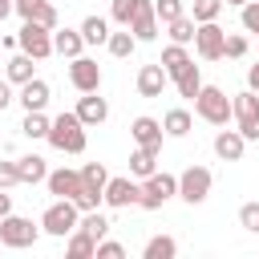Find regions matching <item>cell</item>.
Wrapping results in <instances>:
<instances>
[{
    "label": "cell",
    "instance_id": "obj_1",
    "mask_svg": "<svg viewBox=\"0 0 259 259\" xmlns=\"http://www.w3.org/2000/svg\"><path fill=\"white\" fill-rule=\"evenodd\" d=\"M89 125L77 117V109H69V113H57L53 117V125H49V146L53 150H61V154H85V146H89V134H85Z\"/></svg>",
    "mask_w": 259,
    "mask_h": 259
},
{
    "label": "cell",
    "instance_id": "obj_2",
    "mask_svg": "<svg viewBox=\"0 0 259 259\" xmlns=\"http://www.w3.org/2000/svg\"><path fill=\"white\" fill-rule=\"evenodd\" d=\"M77 227H81V206H77L73 198H57V202H49L45 214H40V231L53 235V239L73 235Z\"/></svg>",
    "mask_w": 259,
    "mask_h": 259
},
{
    "label": "cell",
    "instance_id": "obj_3",
    "mask_svg": "<svg viewBox=\"0 0 259 259\" xmlns=\"http://www.w3.org/2000/svg\"><path fill=\"white\" fill-rule=\"evenodd\" d=\"M194 113H198L206 125H227V121L235 117V105H231V97H227L219 85H202L198 97H194Z\"/></svg>",
    "mask_w": 259,
    "mask_h": 259
},
{
    "label": "cell",
    "instance_id": "obj_4",
    "mask_svg": "<svg viewBox=\"0 0 259 259\" xmlns=\"http://www.w3.org/2000/svg\"><path fill=\"white\" fill-rule=\"evenodd\" d=\"M40 239V227L24 214H4L0 219V247H12V251H24V247H36Z\"/></svg>",
    "mask_w": 259,
    "mask_h": 259
},
{
    "label": "cell",
    "instance_id": "obj_5",
    "mask_svg": "<svg viewBox=\"0 0 259 259\" xmlns=\"http://www.w3.org/2000/svg\"><path fill=\"white\" fill-rule=\"evenodd\" d=\"M174 194H178V178L166 174V170H154L150 178H142V198H138V206H142V210H162V202H170Z\"/></svg>",
    "mask_w": 259,
    "mask_h": 259
},
{
    "label": "cell",
    "instance_id": "obj_6",
    "mask_svg": "<svg viewBox=\"0 0 259 259\" xmlns=\"http://www.w3.org/2000/svg\"><path fill=\"white\" fill-rule=\"evenodd\" d=\"M210 186H214V174H210L206 166H186V170L178 174V198H182V202H190V206L206 202Z\"/></svg>",
    "mask_w": 259,
    "mask_h": 259
},
{
    "label": "cell",
    "instance_id": "obj_7",
    "mask_svg": "<svg viewBox=\"0 0 259 259\" xmlns=\"http://www.w3.org/2000/svg\"><path fill=\"white\" fill-rule=\"evenodd\" d=\"M16 45H20V53L45 61V57H53V28H45L36 20H24L20 32H16Z\"/></svg>",
    "mask_w": 259,
    "mask_h": 259
},
{
    "label": "cell",
    "instance_id": "obj_8",
    "mask_svg": "<svg viewBox=\"0 0 259 259\" xmlns=\"http://www.w3.org/2000/svg\"><path fill=\"white\" fill-rule=\"evenodd\" d=\"M235 121H239V134L247 138V142H259V93L255 89H243V93H235Z\"/></svg>",
    "mask_w": 259,
    "mask_h": 259
},
{
    "label": "cell",
    "instance_id": "obj_9",
    "mask_svg": "<svg viewBox=\"0 0 259 259\" xmlns=\"http://www.w3.org/2000/svg\"><path fill=\"white\" fill-rule=\"evenodd\" d=\"M223 49H227V32L219 28V20L198 24V32H194V53H198L202 61H223Z\"/></svg>",
    "mask_w": 259,
    "mask_h": 259
},
{
    "label": "cell",
    "instance_id": "obj_10",
    "mask_svg": "<svg viewBox=\"0 0 259 259\" xmlns=\"http://www.w3.org/2000/svg\"><path fill=\"white\" fill-rule=\"evenodd\" d=\"M69 81L77 93H97L101 89V65L93 57H73L69 61Z\"/></svg>",
    "mask_w": 259,
    "mask_h": 259
},
{
    "label": "cell",
    "instance_id": "obj_11",
    "mask_svg": "<svg viewBox=\"0 0 259 259\" xmlns=\"http://www.w3.org/2000/svg\"><path fill=\"white\" fill-rule=\"evenodd\" d=\"M138 198H142V186L134 178H109L105 182V206L125 210V206H138Z\"/></svg>",
    "mask_w": 259,
    "mask_h": 259
},
{
    "label": "cell",
    "instance_id": "obj_12",
    "mask_svg": "<svg viewBox=\"0 0 259 259\" xmlns=\"http://www.w3.org/2000/svg\"><path fill=\"white\" fill-rule=\"evenodd\" d=\"M130 138L138 142V146H150V150H158L162 154V138H166V130H162V121L158 117H134L130 121Z\"/></svg>",
    "mask_w": 259,
    "mask_h": 259
},
{
    "label": "cell",
    "instance_id": "obj_13",
    "mask_svg": "<svg viewBox=\"0 0 259 259\" xmlns=\"http://www.w3.org/2000/svg\"><path fill=\"white\" fill-rule=\"evenodd\" d=\"M49 194H57V198H77L81 194V170H69V166H61V170H49Z\"/></svg>",
    "mask_w": 259,
    "mask_h": 259
},
{
    "label": "cell",
    "instance_id": "obj_14",
    "mask_svg": "<svg viewBox=\"0 0 259 259\" xmlns=\"http://www.w3.org/2000/svg\"><path fill=\"white\" fill-rule=\"evenodd\" d=\"M158 12H154V0H142L138 4V16L130 20V32L138 36V45H146V40H158Z\"/></svg>",
    "mask_w": 259,
    "mask_h": 259
},
{
    "label": "cell",
    "instance_id": "obj_15",
    "mask_svg": "<svg viewBox=\"0 0 259 259\" xmlns=\"http://www.w3.org/2000/svg\"><path fill=\"white\" fill-rule=\"evenodd\" d=\"M170 85V73L162 69V61H154V65H142L138 69V93L142 97H162V89Z\"/></svg>",
    "mask_w": 259,
    "mask_h": 259
},
{
    "label": "cell",
    "instance_id": "obj_16",
    "mask_svg": "<svg viewBox=\"0 0 259 259\" xmlns=\"http://www.w3.org/2000/svg\"><path fill=\"white\" fill-rule=\"evenodd\" d=\"M16 16L20 20H36L45 28H57V8L53 0H16Z\"/></svg>",
    "mask_w": 259,
    "mask_h": 259
},
{
    "label": "cell",
    "instance_id": "obj_17",
    "mask_svg": "<svg viewBox=\"0 0 259 259\" xmlns=\"http://www.w3.org/2000/svg\"><path fill=\"white\" fill-rule=\"evenodd\" d=\"M243 150H247V138L239 130H219L214 134V154L223 162H243Z\"/></svg>",
    "mask_w": 259,
    "mask_h": 259
},
{
    "label": "cell",
    "instance_id": "obj_18",
    "mask_svg": "<svg viewBox=\"0 0 259 259\" xmlns=\"http://www.w3.org/2000/svg\"><path fill=\"white\" fill-rule=\"evenodd\" d=\"M49 97H53V89H49V81H40V77H32V81H24V85H20V105H24V113L45 109V105H49Z\"/></svg>",
    "mask_w": 259,
    "mask_h": 259
},
{
    "label": "cell",
    "instance_id": "obj_19",
    "mask_svg": "<svg viewBox=\"0 0 259 259\" xmlns=\"http://www.w3.org/2000/svg\"><path fill=\"white\" fill-rule=\"evenodd\" d=\"M77 117H81L85 125H101V121L109 117V101L97 97V93H81V97H77Z\"/></svg>",
    "mask_w": 259,
    "mask_h": 259
},
{
    "label": "cell",
    "instance_id": "obj_20",
    "mask_svg": "<svg viewBox=\"0 0 259 259\" xmlns=\"http://www.w3.org/2000/svg\"><path fill=\"white\" fill-rule=\"evenodd\" d=\"M81 49H85V36H81V28H53V53H61V57H81Z\"/></svg>",
    "mask_w": 259,
    "mask_h": 259
},
{
    "label": "cell",
    "instance_id": "obj_21",
    "mask_svg": "<svg viewBox=\"0 0 259 259\" xmlns=\"http://www.w3.org/2000/svg\"><path fill=\"white\" fill-rule=\"evenodd\" d=\"M16 170H20V182H32V186L49 178V166H45L40 154H20L16 158Z\"/></svg>",
    "mask_w": 259,
    "mask_h": 259
},
{
    "label": "cell",
    "instance_id": "obj_22",
    "mask_svg": "<svg viewBox=\"0 0 259 259\" xmlns=\"http://www.w3.org/2000/svg\"><path fill=\"white\" fill-rule=\"evenodd\" d=\"M190 61H194V57L186 53V45H174V40H170V45L162 49V69L170 73V81H174V77H178V73H182Z\"/></svg>",
    "mask_w": 259,
    "mask_h": 259
},
{
    "label": "cell",
    "instance_id": "obj_23",
    "mask_svg": "<svg viewBox=\"0 0 259 259\" xmlns=\"http://www.w3.org/2000/svg\"><path fill=\"white\" fill-rule=\"evenodd\" d=\"M154 170H158V150L138 146V150L130 154V174H134V178H150Z\"/></svg>",
    "mask_w": 259,
    "mask_h": 259
},
{
    "label": "cell",
    "instance_id": "obj_24",
    "mask_svg": "<svg viewBox=\"0 0 259 259\" xmlns=\"http://www.w3.org/2000/svg\"><path fill=\"white\" fill-rule=\"evenodd\" d=\"M65 255H69V259H93V255H97V239H93L89 231H81V227H77V231L69 235Z\"/></svg>",
    "mask_w": 259,
    "mask_h": 259
},
{
    "label": "cell",
    "instance_id": "obj_25",
    "mask_svg": "<svg viewBox=\"0 0 259 259\" xmlns=\"http://www.w3.org/2000/svg\"><path fill=\"white\" fill-rule=\"evenodd\" d=\"M162 130H166V138H186V134L194 130L190 109H170V113L162 117Z\"/></svg>",
    "mask_w": 259,
    "mask_h": 259
},
{
    "label": "cell",
    "instance_id": "obj_26",
    "mask_svg": "<svg viewBox=\"0 0 259 259\" xmlns=\"http://www.w3.org/2000/svg\"><path fill=\"white\" fill-rule=\"evenodd\" d=\"M166 32H170V40H174V45H194V32H198V20L182 12L178 20H170V24H166Z\"/></svg>",
    "mask_w": 259,
    "mask_h": 259
},
{
    "label": "cell",
    "instance_id": "obj_27",
    "mask_svg": "<svg viewBox=\"0 0 259 259\" xmlns=\"http://www.w3.org/2000/svg\"><path fill=\"white\" fill-rule=\"evenodd\" d=\"M36 57H28V53H16L12 61H8V81L12 85H24V81H32L36 77V65H32Z\"/></svg>",
    "mask_w": 259,
    "mask_h": 259
},
{
    "label": "cell",
    "instance_id": "obj_28",
    "mask_svg": "<svg viewBox=\"0 0 259 259\" xmlns=\"http://www.w3.org/2000/svg\"><path fill=\"white\" fill-rule=\"evenodd\" d=\"M81 36H85V45H105L109 40V20L105 16H85L81 20Z\"/></svg>",
    "mask_w": 259,
    "mask_h": 259
},
{
    "label": "cell",
    "instance_id": "obj_29",
    "mask_svg": "<svg viewBox=\"0 0 259 259\" xmlns=\"http://www.w3.org/2000/svg\"><path fill=\"white\" fill-rule=\"evenodd\" d=\"M178 255V243L170 235H154L146 247H142V259H174Z\"/></svg>",
    "mask_w": 259,
    "mask_h": 259
},
{
    "label": "cell",
    "instance_id": "obj_30",
    "mask_svg": "<svg viewBox=\"0 0 259 259\" xmlns=\"http://www.w3.org/2000/svg\"><path fill=\"white\" fill-rule=\"evenodd\" d=\"M105 49L113 53V57H134V49H138V36L130 32V28H121V32H109V40H105Z\"/></svg>",
    "mask_w": 259,
    "mask_h": 259
},
{
    "label": "cell",
    "instance_id": "obj_31",
    "mask_svg": "<svg viewBox=\"0 0 259 259\" xmlns=\"http://www.w3.org/2000/svg\"><path fill=\"white\" fill-rule=\"evenodd\" d=\"M174 85H178V93H182V97H190V101H194V97H198V89H202V77H198V65L190 61V65H186V69H182V73L174 77Z\"/></svg>",
    "mask_w": 259,
    "mask_h": 259
},
{
    "label": "cell",
    "instance_id": "obj_32",
    "mask_svg": "<svg viewBox=\"0 0 259 259\" xmlns=\"http://www.w3.org/2000/svg\"><path fill=\"white\" fill-rule=\"evenodd\" d=\"M81 182H85L89 190L105 194V182H109V170H105V162H85V166H81Z\"/></svg>",
    "mask_w": 259,
    "mask_h": 259
},
{
    "label": "cell",
    "instance_id": "obj_33",
    "mask_svg": "<svg viewBox=\"0 0 259 259\" xmlns=\"http://www.w3.org/2000/svg\"><path fill=\"white\" fill-rule=\"evenodd\" d=\"M49 125H53V117H45V109H36V113H24L20 134L24 138H49Z\"/></svg>",
    "mask_w": 259,
    "mask_h": 259
},
{
    "label": "cell",
    "instance_id": "obj_34",
    "mask_svg": "<svg viewBox=\"0 0 259 259\" xmlns=\"http://www.w3.org/2000/svg\"><path fill=\"white\" fill-rule=\"evenodd\" d=\"M81 231H89V235L101 243V239L109 235V219H105L101 210H81Z\"/></svg>",
    "mask_w": 259,
    "mask_h": 259
},
{
    "label": "cell",
    "instance_id": "obj_35",
    "mask_svg": "<svg viewBox=\"0 0 259 259\" xmlns=\"http://www.w3.org/2000/svg\"><path fill=\"white\" fill-rule=\"evenodd\" d=\"M138 4H142V0H113L109 20H113V24H121V28H130V20L138 16Z\"/></svg>",
    "mask_w": 259,
    "mask_h": 259
},
{
    "label": "cell",
    "instance_id": "obj_36",
    "mask_svg": "<svg viewBox=\"0 0 259 259\" xmlns=\"http://www.w3.org/2000/svg\"><path fill=\"white\" fill-rule=\"evenodd\" d=\"M219 12H223V0H194V8H190V16H194L198 24L219 20Z\"/></svg>",
    "mask_w": 259,
    "mask_h": 259
},
{
    "label": "cell",
    "instance_id": "obj_37",
    "mask_svg": "<svg viewBox=\"0 0 259 259\" xmlns=\"http://www.w3.org/2000/svg\"><path fill=\"white\" fill-rule=\"evenodd\" d=\"M154 12H158L162 24H170V20H178L186 8H182V0H154Z\"/></svg>",
    "mask_w": 259,
    "mask_h": 259
},
{
    "label": "cell",
    "instance_id": "obj_38",
    "mask_svg": "<svg viewBox=\"0 0 259 259\" xmlns=\"http://www.w3.org/2000/svg\"><path fill=\"white\" fill-rule=\"evenodd\" d=\"M239 227L251 231V235H259V202H243L239 206Z\"/></svg>",
    "mask_w": 259,
    "mask_h": 259
},
{
    "label": "cell",
    "instance_id": "obj_39",
    "mask_svg": "<svg viewBox=\"0 0 259 259\" xmlns=\"http://www.w3.org/2000/svg\"><path fill=\"white\" fill-rule=\"evenodd\" d=\"M239 20H243V28H247V32H255V36H259V0H247V4L239 8Z\"/></svg>",
    "mask_w": 259,
    "mask_h": 259
},
{
    "label": "cell",
    "instance_id": "obj_40",
    "mask_svg": "<svg viewBox=\"0 0 259 259\" xmlns=\"http://www.w3.org/2000/svg\"><path fill=\"white\" fill-rule=\"evenodd\" d=\"M223 57H231V61L247 57V36H239V32H227V49H223Z\"/></svg>",
    "mask_w": 259,
    "mask_h": 259
},
{
    "label": "cell",
    "instance_id": "obj_41",
    "mask_svg": "<svg viewBox=\"0 0 259 259\" xmlns=\"http://www.w3.org/2000/svg\"><path fill=\"white\" fill-rule=\"evenodd\" d=\"M93 259H125V247H121V243H113V239H101Z\"/></svg>",
    "mask_w": 259,
    "mask_h": 259
},
{
    "label": "cell",
    "instance_id": "obj_42",
    "mask_svg": "<svg viewBox=\"0 0 259 259\" xmlns=\"http://www.w3.org/2000/svg\"><path fill=\"white\" fill-rule=\"evenodd\" d=\"M16 182H20L16 162H0V190H8V186H16Z\"/></svg>",
    "mask_w": 259,
    "mask_h": 259
},
{
    "label": "cell",
    "instance_id": "obj_43",
    "mask_svg": "<svg viewBox=\"0 0 259 259\" xmlns=\"http://www.w3.org/2000/svg\"><path fill=\"white\" fill-rule=\"evenodd\" d=\"M12 105V81H0V113Z\"/></svg>",
    "mask_w": 259,
    "mask_h": 259
},
{
    "label": "cell",
    "instance_id": "obj_44",
    "mask_svg": "<svg viewBox=\"0 0 259 259\" xmlns=\"http://www.w3.org/2000/svg\"><path fill=\"white\" fill-rule=\"evenodd\" d=\"M247 89H255V93H259V61L247 69Z\"/></svg>",
    "mask_w": 259,
    "mask_h": 259
},
{
    "label": "cell",
    "instance_id": "obj_45",
    "mask_svg": "<svg viewBox=\"0 0 259 259\" xmlns=\"http://www.w3.org/2000/svg\"><path fill=\"white\" fill-rule=\"evenodd\" d=\"M4 214H12V194H8V190H0V219H4Z\"/></svg>",
    "mask_w": 259,
    "mask_h": 259
},
{
    "label": "cell",
    "instance_id": "obj_46",
    "mask_svg": "<svg viewBox=\"0 0 259 259\" xmlns=\"http://www.w3.org/2000/svg\"><path fill=\"white\" fill-rule=\"evenodd\" d=\"M8 12H16V0H0V20H4Z\"/></svg>",
    "mask_w": 259,
    "mask_h": 259
},
{
    "label": "cell",
    "instance_id": "obj_47",
    "mask_svg": "<svg viewBox=\"0 0 259 259\" xmlns=\"http://www.w3.org/2000/svg\"><path fill=\"white\" fill-rule=\"evenodd\" d=\"M223 4H235V8H243V4H247V0H223Z\"/></svg>",
    "mask_w": 259,
    "mask_h": 259
}]
</instances>
